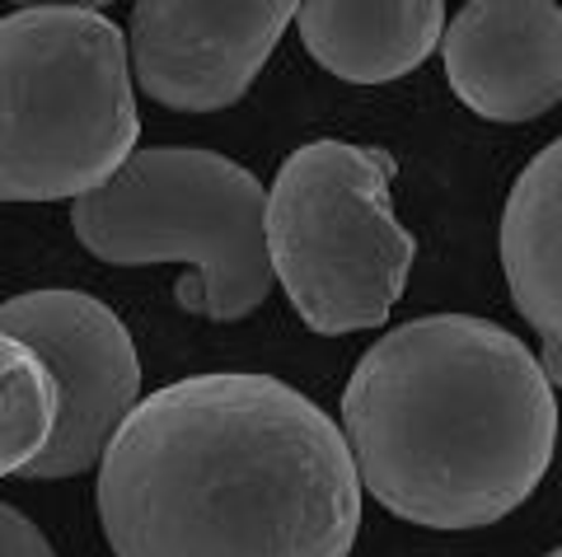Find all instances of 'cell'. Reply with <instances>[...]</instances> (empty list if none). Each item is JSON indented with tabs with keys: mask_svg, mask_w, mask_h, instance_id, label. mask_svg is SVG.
<instances>
[{
	"mask_svg": "<svg viewBox=\"0 0 562 557\" xmlns=\"http://www.w3.org/2000/svg\"><path fill=\"white\" fill-rule=\"evenodd\" d=\"M268 187L216 150L165 146L132 160L94 193L76 197V239L103 263L146 268L188 263L179 309L211 323H235L268 300L272 268L262 243Z\"/></svg>",
	"mask_w": 562,
	"mask_h": 557,
	"instance_id": "cell-4",
	"label": "cell"
},
{
	"mask_svg": "<svg viewBox=\"0 0 562 557\" xmlns=\"http://www.w3.org/2000/svg\"><path fill=\"white\" fill-rule=\"evenodd\" d=\"M0 557H57V553H52L47 534L20 507L0 501Z\"/></svg>",
	"mask_w": 562,
	"mask_h": 557,
	"instance_id": "cell-12",
	"label": "cell"
},
{
	"mask_svg": "<svg viewBox=\"0 0 562 557\" xmlns=\"http://www.w3.org/2000/svg\"><path fill=\"white\" fill-rule=\"evenodd\" d=\"M394 160L338 136L277 169L262 206L272 282L319 338L366 333L394 315L417 239L394 216Z\"/></svg>",
	"mask_w": 562,
	"mask_h": 557,
	"instance_id": "cell-5",
	"label": "cell"
},
{
	"mask_svg": "<svg viewBox=\"0 0 562 557\" xmlns=\"http://www.w3.org/2000/svg\"><path fill=\"white\" fill-rule=\"evenodd\" d=\"M295 29L314 61L351 84H384L417 71L441 43V0H310Z\"/></svg>",
	"mask_w": 562,
	"mask_h": 557,
	"instance_id": "cell-9",
	"label": "cell"
},
{
	"mask_svg": "<svg viewBox=\"0 0 562 557\" xmlns=\"http://www.w3.org/2000/svg\"><path fill=\"white\" fill-rule=\"evenodd\" d=\"M0 333L24 342L57 385V422L20 478H76L94 468L140 398V356L109 305L85 291H29L0 305Z\"/></svg>",
	"mask_w": 562,
	"mask_h": 557,
	"instance_id": "cell-6",
	"label": "cell"
},
{
	"mask_svg": "<svg viewBox=\"0 0 562 557\" xmlns=\"http://www.w3.org/2000/svg\"><path fill=\"white\" fill-rule=\"evenodd\" d=\"M136 136L127 33L109 14L33 5L0 20V202L94 193Z\"/></svg>",
	"mask_w": 562,
	"mask_h": 557,
	"instance_id": "cell-3",
	"label": "cell"
},
{
	"mask_svg": "<svg viewBox=\"0 0 562 557\" xmlns=\"http://www.w3.org/2000/svg\"><path fill=\"white\" fill-rule=\"evenodd\" d=\"M99 520L117 557H347L361 482L301 389L211 371L122 417L99 455Z\"/></svg>",
	"mask_w": 562,
	"mask_h": 557,
	"instance_id": "cell-1",
	"label": "cell"
},
{
	"mask_svg": "<svg viewBox=\"0 0 562 557\" xmlns=\"http://www.w3.org/2000/svg\"><path fill=\"white\" fill-rule=\"evenodd\" d=\"M57 422V385L24 342L0 333V478L20 474Z\"/></svg>",
	"mask_w": 562,
	"mask_h": 557,
	"instance_id": "cell-11",
	"label": "cell"
},
{
	"mask_svg": "<svg viewBox=\"0 0 562 557\" xmlns=\"http://www.w3.org/2000/svg\"><path fill=\"white\" fill-rule=\"evenodd\" d=\"M446 76L487 122H535L562 94V14L549 0H469L441 29Z\"/></svg>",
	"mask_w": 562,
	"mask_h": 557,
	"instance_id": "cell-8",
	"label": "cell"
},
{
	"mask_svg": "<svg viewBox=\"0 0 562 557\" xmlns=\"http://www.w3.org/2000/svg\"><path fill=\"white\" fill-rule=\"evenodd\" d=\"M549 557H562V553H549Z\"/></svg>",
	"mask_w": 562,
	"mask_h": 557,
	"instance_id": "cell-13",
	"label": "cell"
},
{
	"mask_svg": "<svg viewBox=\"0 0 562 557\" xmlns=\"http://www.w3.org/2000/svg\"><path fill=\"white\" fill-rule=\"evenodd\" d=\"M502 268L516 309L543 338V375H562V141L543 146L502 212Z\"/></svg>",
	"mask_w": 562,
	"mask_h": 557,
	"instance_id": "cell-10",
	"label": "cell"
},
{
	"mask_svg": "<svg viewBox=\"0 0 562 557\" xmlns=\"http://www.w3.org/2000/svg\"><path fill=\"white\" fill-rule=\"evenodd\" d=\"M338 431L384 511L422 530H483L549 474L558 398L539 356L502 323L427 315L361 356Z\"/></svg>",
	"mask_w": 562,
	"mask_h": 557,
	"instance_id": "cell-2",
	"label": "cell"
},
{
	"mask_svg": "<svg viewBox=\"0 0 562 557\" xmlns=\"http://www.w3.org/2000/svg\"><path fill=\"white\" fill-rule=\"evenodd\" d=\"M291 20V0H140L132 10L136 84L165 109L221 113L249 94Z\"/></svg>",
	"mask_w": 562,
	"mask_h": 557,
	"instance_id": "cell-7",
	"label": "cell"
}]
</instances>
